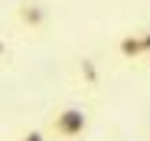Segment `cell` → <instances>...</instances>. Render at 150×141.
<instances>
[{"instance_id": "1", "label": "cell", "mask_w": 150, "mask_h": 141, "mask_svg": "<svg viewBox=\"0 0 150 141\" xmlns=\"http://www.w3.org/2000/svg\"><path fill=\"white\" fill-rule=\"evenodd\" d=\"M49 138L52 141H79L88 131V112L79 105H62L49 115Z\"/></svg>"}, {"instance_id": "2", "label": "cell", "mask_w": 150, "mask_h": 141, "mask_svg": "<svg viewBox=\"0 0 150 141\" xmlns=\"http://www.w3.org/2000/svg\"><path fill=\"white\" fill-rule=\"evenodd\" d=\"M117 56L124 62H140V59H150V26L144 30H131L117 39Z\"/></svg>"}, {"instance_id": "3", "label": "cell", "mask_w": 150, "mask_h": 141, "mask_svg": "<svg viewBox=\"0 0 150 141\" xmlns=\"http://www.w3.org/2000/svg\"><path fill=\"white\" fill-rule=\"evenodd\" d=\"M20 20L26 23V26H42L46 23V10L39 4H20Z\"/></svg>"}, {"instance_id": "4", "label": "cell", "mask_w": 150, "mask_h": 141, "mask_svg": "<svg viewBox=\"0 0 150 141\" xmlns=\"http://www.w3.org/2000/svg\"><path fill=\"white\" fill-rule=\"evenodd\" d=\"M20 141H52V138H49V131H42V128H30V131L20 135Z\"/></svg>"}]
</instances>
